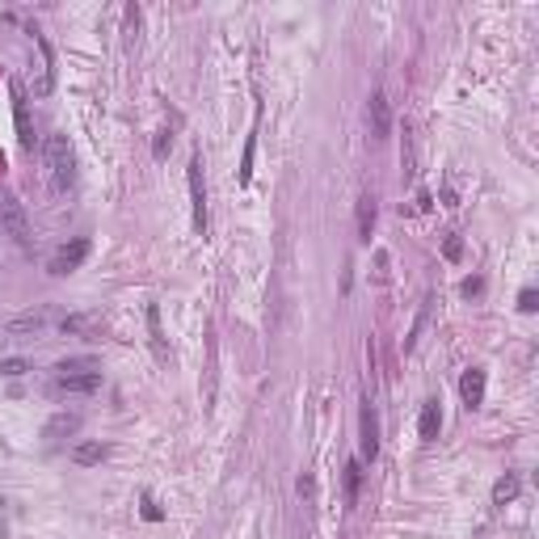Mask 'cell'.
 <instances>
[{
  "label": "cell",
  "mask_w": 539,
  "mask_h": 539,
  "mask_svg": "<svg viewBox=\"0 0 539 539\" xmlns=\"http://www.w3.org/2000/svg\"><path fill=\"white\" fill-rule=\"evenodd\" d=\"M26 371H30L26 359H4L0 362V375H9V379H17V375H26Z\"/></svg>",
  "instance_id": "cell-20"
},
{
  "label": "cell",
  "mask_w": 539,
  "mask_h": 539,
  "mask_svg": "<svg viewBox=\"0 0 539 539\" xmlns=\"http://www.w3.org/2000/svg\"><path fill=\"white\" fill-rule=\"evenodd\" d=\"M0 220H4V232L17 245H30V224H26V215H21V207L13 198H0Z\"/></svg>",
  "instance_id": "cell-8"
},
{
  "label": "cell",
  "mask_w": 539,
  "mask_h": 539,
  "mask_svg": "<svg viewBox=\"0 0 539 539\" xmlns=\"http://www.w3.org/2000/svg\"><path fill=\"white\" fill-rule=\"evenodd\" d=\"M438 430H443V413H438V401H426L421 404V421H417V434L430 443V438H438Z\"/></svg>",
  "instance_id": "cell-14"
},
{
  "label": "cell",
  "mask_w": 539,
  "mask_h": 539,
  "mask_svg": "<svg viewBox=\"0 0 539 539\" xmlns=\"http://www.w3.org/2000/svg\"><path fill=\"white\" fill-rule=\"evenodd\" d=\"M46 320H51V308H34V312H21V316H13L9 324H4V333L13 337V333H38Z\"/></svg>",
  "instance_id": "cell-11"
},
{
  "label": "cell",
  "mask_w": 539,
  "mask_h": 539,
  "mask_svg": "<svg viewBox=\"0 0 539 539\" xmlns=\"http://www.w3.org/2000/svg\"><path fill=\"white\" fill-rule=\"evenodd\" d=\"M295 489H299V497H312L316 493V481H312V476H299V485H295Z\"/></svg>",
  "instance_id": "cell-26"
},
{
  "label": "cell",
  "mask_w": 539,
  "mask_h": 539,
  "mask_svg": "<svg viewBox=\"0 0 539 539\" xmlns=\"http://www.w3.org/2000/svg\"><path fill=\"white\" fill-rule=\"evenodd\" d=\"M359 426H362V459H375L379 455V417H375V404L371 401H362Z\"/></svg>",
  "instance_id": "cell-7"
},
{
  "label": "cell",
  "mask_w": 539,
  "mask_h": 539,
  "mask_svg": "<svg viewBox=\"0 0 539 539\" xmlns=\"http://www.w3.org/2000/svg\"><path fill=\"white\" fill-rule=\"evenodd\" d=\"M518 497V476H501L493 485V501L497 505H505V501H514Z\"/></svg>",
  "instance_id": "cell-19"
},
{
  "label": "cell",
  "mask_w": 539,
  "mask_h": 539,
  "mask_svg": "<svg viewBox=\"0 0 539 539\" xmlns=\"http://www.w3.org/2000/svg\"><path fill=\"white\" fill-rule=\"evenodd\" d=\"M101 388V371H63L51 379V396H93Z\"/></svg>",
  "instance_id": "cell-2"
},
{
  "label": "cell",
  "mask_w": 539,
  "mask_h": 539,
  "mask_svg": "<svg viewBox=\"0 0 539 539\" xmlns=\"http://www.w3.org/2000/svg\"><path fill=\"white\" fill-rule=\"evenodd\" d=\"M190 207H194V232L207 236V185H202V156H190Z\"/></svg>",
  "instance_id": "cell-3"
},
{
  "label": "cell",
  "mask_w": 539,
  "mask_h": 539,
  "mask_svg": "<svg viewBox=\"0 0 539 539\" xmlns=\"http://www.w3.org/2000/svg\"><path fill=\"white\" fill-rule=\"evenodd\" d=\"M443 253H447V262H459V253H463V240H459V236H451L447 245H443Z\"/></svg>",
  "instance_id": "cell-24"
},
{
  "label": "cell",
  "mask_w": 539,
  "mask_h": 539,
  "mask_svg": "<svg viewBox=\"0 0 539 539\" xmlns=\"http://www.w3.org/2000/svg\"><path fill=\"white\" fill-rule=\"evenodd\" d=\"M34 43H38V51H43V81L34 85V93H38V97H46V93L55 89V51H51V43H46L38 30H34Z\"/></svg>",
  "instance_id": "cell-12"
},
{
  "label": "cell",
  "mask_w": 539,
  "mask_h": 539,
  "mask_svg": "<svg viewBox=\"0 0 539 539\" xmlns=\"http://www.w3.org/2000/svg\"><path fill=\"white\" fill-rule=\"evenodd\" d=\"M169 148H173V135H169V131H156V143H152V156H156V160H165V156H169Z\"/></svg>",
  "instance_id": "cell-21"
},
{
  "label": "cell",
  "mask_w": 539,
  "mask_h": 539,
  "mask_svg": "<svg viewBox=\"0 0 539 539\" xmlns=\"http://www.w3.org/2000/svg\"><path fill=\"white\" fill-rule=\"evenodd\" d=\"M85 257H89V240H85V236H76L72 245L55 249V257L46 262V270H51L55 278H63V274H72V270H81V266H85Z\"/></svg>",
  "instance_id": "cell-4"
},
{
  "label": "cell",
  "mask_w": 539,
  "mask_h": 539,
  "mask_svg": "<svg viewBox=\"0 0 539 539\" xmlns=\"http://www.w3.org/2000/svg\"><path fill=\"white\" fill-rule=\"evenodd\" d=\"M459 291L472 299V295H481V291H485V278H463V287H459Z\"/></svg>",
  "instance_id": "cell-25"
},
{
  "label": "cell",
  "mask_w": 539,
  "mask_h": 539,
  "mask_svg": "<svg viewBox=\"0 0 539 539\" xmlns=\"http://www.w3.org/2000/svg\"><path fill=\"white\" fill-rule=\"evenodd\" d=\"M81 430V413H55L51 421H46L43 438H51V443H59V438H72Z\"/></svg>",
  "instance_id": "cell-10"
},
{
  "label": "cell",
  "mask_w": 539,
  "mask_h": 539,
  "mask_svg": "<svg viewBox=\"0 0 539 539\" xmlns=\"http://www.w3.org/2000/svg\"><path fill=\"white\" fill-rule=\"evenodd\" d=\"M46 169H51V185L63 194V190H72V181H76V152H72V143H68V135H46Z\"/></svg>",
  "instance_id": "cell-1"
},
{
  "label": "cell",
  "mask_w": 539,
  "mask_h": 539,
  "mask_svg": "<svg viewBox=\"0 0 539 539\" xmlns=\"http://www.w3.org/2000/svg\"><path fill=\"white\" fill-rule=\"evenodd\" d=\"M366 118H371V135H375V139H388V135H392V106H388L384 89L371 93V101H366Z\"/></svg>",
  "instance_id": "cell-5"
},
{
  "label": "cell",
  "mask_w": 539,
  "mask_h": 539,
  "mask_svg": "<svg viewBox=\"0 0 539 539\" xmlns=\"http://www.w3.org/2000/svg\"><path fill=\"white\" fill-rule=\"evenodd\" d=\"M518 308H523V312H535V308H539L535 287H523V291H518Z\"/></svg>",
  "instance_id": "cell-22"
},
{
  "label": "cell",
  "mask_w": 539,
  "mask_h": 539,
  "mask_svg": "<svg viewBox=\"0 0 539 539\" xmlns=\"http://www.w3.org/2000/svg\"><path fill=\"white\" fill-rule=\"evenodd\" d=\"M13 89V118H17V143L30 152L34 148V131H30V110H26V89H21V81H13L9 85Z\"/></svg>",
  "instance_id": "cell-6"
},
{
  "label": "cell",
  "mask_w": 539,
  "mask_h": 539,
  "mask_svg": "<svg viewBox=\"0 0 539 539\" xmlns=\"http://www.w3.org/2000/svg\"><path fill=\"white\" fill-rule=\"evenodd\" d=\"M148 333H152V350H156V359H169V350H165V333H160V308H156V304H148Z\"/></svg>",
  "instance_id": "cell-16"
},
{
  "label": "cell",
  "mask_w": 539,
  "mask_h": 539,
  "mask_svg": "<svg viewBox=\"0 0 539 539\" xmlns=\"http://www.w3.org/2000/svg\"><path fill=\"white\" fill-rule=\"evenodd\" d=\"M101 324H106L101 312H76V316H63V320H59V329L72 333V337H81V333H97Z\"/></svg>",
  "instance_id": "cell-13"
},
{
  "label": "cell",
  "mask_w": 539,
  "mask_h": 539,
  "mask_svg": "<svg viewBox=\"0 0 539 539\" xmlns=\"http://www.w3.org/2000/svg\"><path fill=\"white\" fill-rule=\"evenodd\" d=\"M375 232V194H362L359 198V240H371Z\"/></svg>",
  "instance_id": "cell-15"
},
{
  "label": "cell",
  "mask_w": 539,
  "mask_h": 539,
  "mask_svg": "<svg viewBox=\"0 0 539 539\" xmlns=\"http://www.w3.org/2000/svg\"><path fill=\"white\" fill-rule=\"evenodd\" d=\"M143 518H148V523H160V518H165V510H160L152 497H143Z\"/></svg>",
  "instance_id": "cell-23"
},
{
  "label": "cell",
  "mask_w": 539,
  "mask_h": 539,
  "mask_svg": "<svg viewBox=\"0 0 539 539\" xmlns=\"http://www.w3.org/2000/svg\"><path fill=\"white\" fill-rule=\"evenodd\" d=\"M72 459H76L81 468H93V463L106 459V447H101V443H81V447H72Z\"/></svg>",
  "instance_id": "cell-17"
},
{
  "label": "cell",
  "mask_w": 539,
  "mask_h": 539,
  "mask_svg": "<svg viewBox=\"0 0 539 539\" xmlns=\"http://www.w3.org/2000/svg\"><path fill=\"white\" fill-rule=\"evenodd\" d=\"M459 396H463L468 409H481V404H485V371H481V366L463 371V379H459Z\"/></svg>",
  "instance_id": "cell-9"
},
{
  "label": "cell",
  "mask_w": 539,
  "mask_h": 539,
  "mask_svg": "<svg viewBox=\"0 0 539 539\" xmlns=\"http://www.w3.org/2000/svg\"><path fill=\"white\" fill-rule=\"evenodd\" d=\"M359 485H362V463L350 459V463H346V505L359 501Z\"/></svg>",
  "instance_id": "cell-18"
}]
</instances>
